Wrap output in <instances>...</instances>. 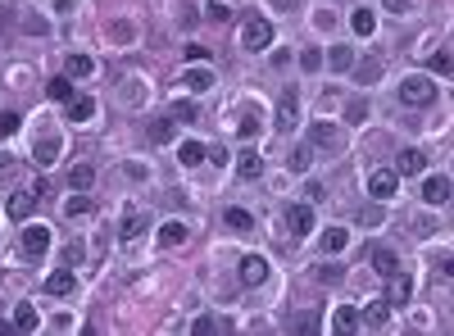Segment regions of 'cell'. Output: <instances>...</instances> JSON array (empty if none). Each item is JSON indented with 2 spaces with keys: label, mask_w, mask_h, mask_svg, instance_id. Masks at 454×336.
<instances>
[{
  "label": "cell",
  "mask_w": 454,
  "mask_h": 336,
  "mask_svg": "<svg viewBox=\"0 0 454 336\" xmlns=\"http://www.w3.org/2000/svg\"><path fill=\"white\" fill-rule=\"evenodd\" d=\"M400 100L413 105V109H422V105L436 100V82H432L427 73H409V78L400 82Z\"/></svg>",
  "instance_id": "cell-1"
},
{
  "label": "cell",
  "mask_w": 454,
  "mask_h": 336,
  "mask_svg": "<svg viewBox=\"0 0 454 336\" xmlns=\"http://www.w3.org/2000/svg\"><path fill=\"white\" fill-rule=\"evenodd\" d=\"M241 46L255 51V55H264L268 46H273V23H268V18H250V23L241 27Z\"/></svg>",
  "instance_id": "cell-2"
},
{
  "label": "cell",
  "mask_w": 454,
  "mask_h": 336,
  "mask_svg": "<svg viewBox=\"0 0 454 336\" xmlns=\"http://www.w3.org/2000/svg\"><path fill=\"white\" fill-rule=\"evenodd\" d=\"M295 123H300V91L286 86L282 100H277V123H273V128L277 132H295Z\"/></svg>",
  "instance_id": "cell-3"
},
{
  "label": "cell",
  "mask_w": 454,
  "mask_h": 336,
  "mask_svg": "<svg viewBox=\"0 0 454 336\" xmlns=\"http://www.w3.org/2000/svg\"><path fill=\"white\" fill-rule=\"evenodd\" d=\"M18 246H23V255H27V259H41L46 250H51V227L27 223V227H23V236H18Z\"/></svg>",
  "instance_id": "cell-4"
},
{
  "label": "cell",
  "mask_w": 454,
  "mask_h": 336,
  "mask_svg": "<svg viewBox=\"0 0 454 336\" xmlns=\"http://www.w3.org/2000/svg\"><path fill=\"white\" fill-rule=\"evenodd\" d=\"M395 187H400V173L395 168H373L368 173V196L386 200V196H395Z\"/></svg>",
  "instance_id": "cell-5"
},
{
  "label": "cell",
  "mask_w": 454,
  "mask_h": 336,
  "mask_svg": "<svg viewBox=\"0 0 454 336\" xmlns=\"http://www.w3.org/2000/svg\"><path fill=\"white\" fill-rule=\"evenodd\" d=\"M386 282H391V286H386V304H395V309H400V304L413 300V282H409V273H400V268H395Z\"/></svg>",
  "instance_id": "cell-6"
},
{
  "label": "cell",
  "mask_w": 454,
  "mask_h": 336,
  "mask_svg": "<svg viewBox=\"0 0 454 336\" xmlns=\"http://www.w3.org/2000/svg\"><path fill=\"white\" fill-rule=\"evenodd\" d=\"M241 282L246 286H264L268 282V259L264 255H246L241 259Z\"/></svg>",
  "instance_id": "cell-7"
},
{
  "label": "cell",
  "mask_w": 454,
  "mask_h": 336,
  "mask_svg": "<svg viewBox=\"0 0 454 336\" xmlns=\"http://www.w3.org/2000/svg\"><path fill=\"white\" fill-rule=\"evenodd\" d=\"M286 227H291V236H309L314 232V205H291L286 209Z\"/></svg>",
  "instance_id": "cell-8"
},
{
  "label": "cell",
  "mask_w": 454,
  "mask_h": 336,
  "mask_svg": "<svg viewBox=\"0 0 454 336\" xmlns=\"http://www.w3.org/2000/svg\"><path fill=\"white\" fill-rule=\"evenodd\" d=\"M46 291H51V295H73V291H77V273H73V264H69V268H55V273L46 277Z\"/></svg>",
  "instance_id": "cell-9"
},
{
  "label": "cell",
  "mask_w": 454,
  "mask_h": 336,
  "mask_svg": "<svg viewBox=\"0 0 454 336\" xmlns=\"http://www.w3.org/2000/svg\"><path fill=\"white\" fill-rule=\"evenodd\" d=\"M309 146H318V150H341V132H336L332 123H314V128H309Z\"/></svg>",
  "instance_id": "cell-10"
},
{
  "label": "cell",
  "mask_w": 454,
  "mask_h": 336,
  "mask_svg": "<svg viewBox=\"0 0 454 336\" xmlns=\"http://www.w3.org/2000/svg\"><path fill=\"white\" fill-rule=\"evenodd\" d=\"M422 168H427L422 150H400V155H395V173H400V177H422Z\"/></svg>",
  "instance_id": "cell-11"
},
{
  "label": "cell",
  "mask_w": 454,
  "mask_h": 336,
  "mask_svg": "<svg viewBox=\"0 0 454 336\" xmlns=\"http://www.w3.org/2000/svg\"><path fill=\"white\" fill-rule=\"evenodd\" d=\"M60 150H64V141H60V137H55V132H51V137H41V141H36L32 159H36V164H41V168H51L55 159H60Z\"/></svg>",
  "instance_id": "cell-12"
},
{
  "label": "cell",
  "mask_w": 454,
  "mask_h": 336,
  "mask_svg": "<svg viewBox=\"0 0 454 336\" xmlns=\"http://www.w3.org/2000/svg\"><path fill=\"white\" fill-rule=\"evenodd\" d=\"M450 196H454V187L446 177H422V200H427V205H446Z\"/></svg>",
  "instance_id": "cell-13"
},
{
  "label": "cell",
  "mask_w": 454,
  "mask_h": 336,
  "mask_svg": "<svg viewBox=\"0 0 454 336\" xmlns=\"http://www.w3.org/2000/svg\"><path fill=\"white\" fill-rule=\"evenodd\" d=\"M332 332L354 336V332H359V314H354L350 304H336V314H332Z\"/></svg>",
  "instance_id": "cell-14"
},
{
  "label": "cell",
  "mask_w": 454,
  "mask_h": 336,
  "mask_svg": "<svg viewBox=\"0 0 454 336\" xmlns=\"http://www.w3.org/2000/svg\"><path fill=\"white\" fill-rule=\"evenodd\" d=\"M236 173H241V177H246V182L264 177V159H259L255 150H241V155H236Z\"/></svg>",
  "instance_id": "cell-15"
},
{
  "label": "cell",
  "mask_w": 454,
  "mask_h": 336,
  "mask_svg": "<svg viewBox=\"0 0 454 336\" xmlns=\"http://www.w3.org/2000/svg\"><path fill=\"white\" fill-rule=\"evenodd\" d=\"M146 227H150V214H128V218L119 223V236H123V241H137Z\"/></svg>",
  "instance_id": "cell-16"
},
{
  "label": "cell",
  "mask_w": 454,
  "mask_h": 336,
  "mask_svg": "<svg viewBox=\"0 0 454 336\" xmlns=\"http://www.w3.org/2000/svg\"><path fill=\"white\" fill-rule=\"evenodd\" d=\"M182 86H191V91H209V86H214V73H209L205 69V64H191V69H187V82H182Z\"/></svg>",
  "instance_id": "cell-17"
},
{
  "label": "cell",
  "mask_w": 454,
  "mask_h": 336,
  "mask_svg": "<svg viewBox=\"0 0 454 336\" xmlns=\"http://www.w3.org/2000/svg\"><path fill=\"white\" fill-rule=\"evenodd\" d=\"M359 328H368V332H382V328H386V304H382V300H373L368 309L359 314Z\"/></svg>",
  "instance_id": "cell-18"
},
{
  "label": "cell",
  "mask_w": 454,
  "mask_h": 336,
  "mask_svg": "<svg viewBox=\"0 0 454 336\" xmlns=\"http://www.w3.org/2000/svg\"><path fill=\"white\" fill-rule=\"evenodd\" d=\"M368 259H373V268H378L382 277H391L395 268H400V259H395V250H386V246H373V255H368Z\"/></svg>",
  "instance_id": "cell-19"
},
{
  "label": "cell",
  "mask_w": 454,
  "mask_h": 336,
  "mask_svg": "<svg viewBox=\"0 0 454 336\" xmlns=\"http://www.w3.org/2000/svg\"><path fill=\"white\" fill-rule=\"evenodd\" d=\"M350 27H354V36H373V32H378V14H373V9H354Z\"/></svg>",
  "instance_id": "cell-20"
},
{
  "label": "cell",
  "mask_w": 454,
  "mask_h": 336,
  "mask_svg": "<svg viewBox=\"0 0 454 336\" xmlns=\"http://www.w3.org/2000/svg\"><path fill=\"white\" fill-rule=\"evenodd\" d=\"M146 137L154 141V146H168V141L178 137V123H168V119H154L150 128H146Z\"/></svg>",
  "instance_id": "cell-21"
},
{
  "label": "cell",
  "mask_w": 454,
  "mask_h": 336,
  "mask_svg": "<svg viewBox=\"0 0 454 336\" xmlns=\"http://www.w3.org/2000/svg\"><path fill=\"white\" fill-rule=\"evenodd\" d=\"M41 328V314L32 309V304H18L14 309V332H36Z\"/></svg>",
  "instance_id": "cell-22"
},
{
  "label": "cell",
  "mask_w": 454,
  "mask_h": 336,
  "mask_svg": "<svg viewBox=\"0 0 454 336\" xmlns=\"http://www.w3.org/2000/svg\"><path fill=\"white\" fill-rule=\"evenodd\" d=\"M69 187H73V191H91V187H95V168H91V164H73V168H69Z\"/></svg>",
  "instance_id": "cell-23"
},
{
  "label": "cell",
  "mask_w": 454,
  "mask_h": 336,
  "mask_svg": "<svg viewBox=\"0 0 454 336\" xmlns=\"http://www.w3.org/2000/svg\"><path fill=\"white\" fill-rule=\"evenodd\" d=\"M187 223H178V218H168V223H159V241L163 246H182V241H187Z\"/></svg>",
  "instance_id": "cell-24"
},
{
  "label": "cell",
  "mask_w": 454,
  "mask_h": 336,
  "mask_svg": "<svg viewBox=\"0 0 454 336\" xmlns=\"http://www.w3.org/2000/svg\"><path fill=\"white\" fill-rule=\"evenodd\" d=\"M205 155H209V150H205V141H182V150H178V159H182L187 168L205 164Z\"/></svg>",
  "instance_id": "cell-25"
},
{
  "label": "cell",
  "mask_w": 454,
  "mask_h": 336,
  "mask_svg": "<svg viewBox=\"0 0 454 336\" xmlns=\"http://www.w3.org/2000/svg\"><path fill=\"white\" fill-rule=\"evenodd\" d=\"M345 246H350V232H345V227H327L323 232V250L327 255H341Z\"/></svg>",
  "instance_id": "cell-26"
},
{
  "label": "cell",
  "mask_w": 454,
  "mask_h": 336,
  "mask_svg": "<svg viewBox=\"0 0 454 336\" xmlns=\"http://www.w3.org/2000/svg\"><path fill=\"white\" fill-rule=\"evenodd\" d=\"M64 69H69V78H91V73H95V60H91V55H69V60H64Z\"/></svg>",
  "instance_id": "cell-27"
},
{
  "label": "cell",
  "mask_w": 454,
  "mask_h": 336,
  "mask_svg": "<svg viewBox=\"0 0 454 336\" xmlns=\"http://www.w3.org/2000/svg\"><path fill=\"white\" fill-rule=\"evenodd\" d=\"M91 114H95V100H91V95H73V100H69V119L73 123H86Z\"/></svg>",
  "instance_id": "cell-28"
},
{
  "label": "cell",
  "mask_w": 454,
  "mask_h": 336,
  "mask_svg": "<svg viewBox=\"0 0 454 336\" xmlns=\"http://www.w3.org/2000/svg\"><path fill=\"white\" fill-rule=\"evenodd\" d=\"M32 205H36V191H18V196L9 200V218H27Z\"/></svg>",
  "instance_id": "cell-29"
},
{
  "label": "cell",
  "mask_w": 454,
  "mask_h": 336,
  "mask_svg": "<svg viewBox=\"0 0 454 336\" xmlns=\"http://www.w3.org/2000/svg\"><path fill=\"white\" fill-rule=\"evenodd\" d=\"M327 64H332L336 73L354 69V51H350V46H332V51H327Z\"/></svg>",
  "instance_id": "cell-30"
},
{
  "label": "cell",
  "mask_w": 454,
  "mask_h": 336,
  "mask_svg": "<svg viewBox=\"0 0 454 336\" xmlns=\"http://www.w3.org/2000/svg\"><path fill=\"white\" fill-rule=\"evenodd\" d=\"M46 95H51V100H73V78L69 73H64V78H51L46 82Z\"/></svg>",
  "instance_id": "cell-31"
},
{
  "label": "cell",
  "mask_w": 454,
  "mask_h": 336,
  "mask_svg": "<svg viewBox=\"0 0 454 336\" xmlns=\"http://www.w3.org/2000/svg\"><path fill=\"white\" fill-rule=\"evenodd\" d=\"M191 332H196V336H214V332H227V323L214 318V314H200V318L191 323Z\"/></svg>",
  "instance_id": "cell-32"
},
{
  "label": "cell",
  "mask_w": 454,
  "mask_h": 336,
  "mask_svg": "<svg viewBox=\"0 0 454 336\" xmlns=\"http://www.w3.org/2000/svg\"><path fill=\"white\" fill-rule=\"evenodd\" d=\"M64 214H69V218H86V214H91V200H86V191H77V196L64 200Z\"/></svg>",
  "instance_id": "cell-33"
},
{
  "label": "cell",
  "mask_w": 454,
  "mask_h": 336,
  "mask_svg": "<svg viewBox=\"0 0 454 336\" xmlns=\"http://www.w3.org/2000/svg\"><path fill=\"white\" fill-rule=\"evenodd\" d=\"M223 218H227V227H232V232H250V227H255V218H250L246 209H236V205H232Z\"/></svg>",
  "instance_id": "cell-34"
},
{
  "label": "cell",
  "mask_w": 454,
  "mask_h": 336,
  "mask_svg": "<svg viewBox=\"0 0 454 336\" xmlns=\"http://www.w3.org/2000/svg\"><path fill=\"white\" fill-rule=\"evenodd\" d=\"M354 78H359L363 86H373V82H378V78H382V60H363V64H359V69H354Z\"/></svg>",
  "instance_id": "cell-35"
},
{
  "label": "cell",
  "mask_w": 454,
  "mask_h": 336,
  "mask_svg": "<svg viewBox=\"0 0 454 336\" xmlns=\"http://www.w3.org/2000/svg\"><path fill=\"white\" fill-rule=\"evenodd\" d=\"M386 223V209L382 205H363L359 209V227H382Z\"/></svg>",
  "instance_id": "cell-36"
},
{
  "label": "cell",
  "mask_w": 454,
  "mask_h": 336,
  "mask_svg": "<svg viewBox=\"0 0 454 336\" xmlns=\"http://www.w3.org/2000/svg\"><path fill=\"white\" fill-rule=\"evenodd\" d=\"M286 164H291V173H305L309 164H314V155H309V146H295L291 155H286Z\"/></svg>",
  "instance_id": "cell-37"
},
{
  "label": "cell",
  "mask_w": 454,
  "mask_h": 336,
  "mask_svg": "<svg viewBox=\"0 0 454 336\" xmlns=\"http://www.w3.org/2000/svg\"><path fill=\"white\" fill-rule=\"evenodd\" d=\"M173 119H178V123H196L200 119L196 100H178V105H173Z\"/></svg>",
  "instance_id": "cell-38"
},
{
  "label": "cell",
  "mask_w": 454,
  "mask_h": 336,
  "mask_svg": "<svg viewBox=\"0 0 454 336\" xmlns=\"http://www.w3.org/2000/svg\"><path fill=\"white\" fill-rule=\"evenodd\" d=\"M427 69H432V73H446V78H450V73H454V60H450L446 51H436V55H427Z\"/></svg>",
  "instance_id": "cell-39"
},
{
  "label": "cell",
  "mask_w": 454,
  "mask_h": 336,
  "mask_svg": "<svg viewBox=\"0 0 454 336\" xmlns=\"http://www.w3.org/2000/svg\"><path fill=\"white\" fill-rule=\"evenodd\" d=\"M205 18H209V23H227L232 9L223 5V0H209V5H205Z\"/></svg>",
  "instance_id": "cell-40"
},
{
  "label": "cell",
  "mask_w": 454,
  "mask_h": 336,
  "mask_svg": "<svg viewBox=\"0 0 454 336\" xmlns=\"http://www.w3.org/2000/svg\"><path fill=\"white\" fill-rule=\"evenodd\" d=\"M18 128H23V119H18V114H14V109H9V114H0V137H5V141H9V137H14V132H18Z\"/></svg>",
  "instance_id": "cell-41"
},
{
  "label": "cell",
  "mask_w": 454,
  "mask_h": 336,
  "mask_svg": "<svg viewBox=\"0 0 454 336\" xmlns=\"http://www.w3.org/2000/svg\"><path fill=\"white\" fill-rule=\"evenodd\" d=\"M368 119V100H350L345 105V123H363Z\"/></svg>",
  "instance_id": "cell-42"
},
{
  "label": "cell",
  "mask_w": 454,
  "mask_h": 336,
  "mask_svg": "<svg viewBox=\"0 0 454 336\" xmlns=\"http://www.w3.org/2000/svg\"><path fill=\"white\" fill-rule=\"evenodd\" d=\"M323 64H327V60H323L318 51H300V69H305V73H318Z\"/></svg>",
  "instance_id": "cell-43"
},
{
  "label": "cell",
  "mask_w": 454,
  "mask_h": 336,
  "mask_svg": "<svg viewBox=\"0 0 454 336\" xmlns=\"http://www.w3.org/2000/svg\"><path fill=\"white\" fill-rule=\"evenodd\" d=\"M318 282H323V286L341 282V268H332V264H318Z\"/></svg>",
  "instance_id": "cell-44"
},
{
  "label": "cell",
  "mask_w": 454,
  "mask_h": 336,
  "mask_svg": "<svg viewBox=\"0 0 454 336\" xmlns=\"http://www.w3.org/2000/svg\"><path fill=\"white\" fill-rule=\"evenodd\" d=\"M182 55H187V64H205V60H209V51H205V46H196V41H191Z\"/></svg>",
  "instance_id": "cell-45"
},
{
  "label": "cell",
  "mask_w": 454,
  "mask_h": 336,
  "mask_svg": "<svg viewBox=\"0 0 454 336\" xmlns=\"http://www.w3.org/2000/svg\"><path fill=\"white\" fill-rule=\"evenodd\" d=\"M109 41H132V23H109Z\"/></svg>",
  "instance_id": "cell-46"
},
{
  "label": "cell",
  "mask_w": 454,
  "mask_h": 336,
  "mask_svg": "<svg viewBox=\"0 0 454 336\" xmlns=\"http://www.w3.org/2000/svg\"><path fill=\"white\" fill-rule=\"evenodd\" d=\"M255 132H259V119H255V114H246V119H241V137H255Z\"/></svg>",
  "instance_id": "cell-47"
},
{
  "label": "cell",
  "mask_w": 454,
  "mask_h": 336,
  "mask_svg": "<svg viewBox=\"0 0 454 336\" xmlns=\"http://www.w3.org/2000/svg\"><path fill=\"white\" fill-rule=\"evenodd\" d=\"M386 14H409V0H382Z\"/></svg>",
  "instance_id": "cell-48"
},
{
  "label": "cell",
  "mask_w": 454,
  "mask_h": 336,
  "mask_svg": "<svg viewBox=\"0 0 454 336\" xmlns=\"http://www.w3.org/2000/svg\"><path fill=\"white\" fill-rule=\"evenodd\" d=\"M305 196H309V200H314V205H318V200L327 196V191H323V182H309V187H305Z\"/></svg>",
  "instance_id": "cell-49"
},
{
  "label": "cell",
  "mask_w": 454,
  "mask_h": 336,
  "mask_svg": "<svg viewBox=\"0 0 454 336\" xmlns=\"http://www.w3.org/2000/svg\"><path fill=\"white\" fill-rule=\"evenodd\" d=\"M446 273H450V277H454V259H450V264H446Z\"/></svg>",
  "instance_id": "cell-50"
},
{
  "label": "cell",
  "mask_w": 454,
  "mask_h": 336,
  "mask_svg": "<svg viewBox=\"0 0 454 336\" xmlns=\"http://www.w3.org/2000/svg\"><path fill=\"white\" fill-rule=\"evenodd\" d=\"M450 309H454V295H450Z\"/></svg>",
  "instance_id": "cell-51"
},
{
  "label": "cell",
  "mask_w": 454,
  "mask_h": 336,
  "mask_svg": "<svg viewBox=\"0 0 454 336\" xmlns=\"http://www.w3.org/2000/svg\"><path fill=\"white\" fill-rule=\"evenodd\" d=\"M450 187H454V182H450Z\"/></svg>",
  "instance_id": "cell-52"
}]
</instances>
